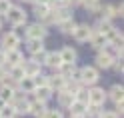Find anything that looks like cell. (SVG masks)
Instances as JSON below:
<instances>
[{
	"label": "cell",
	"mask_w": 124,
	"mask_h": 118,
	"mask_svg": "<svg viewBox=\"0 0 124 118\" xmlns=\"http://www.w3.org/2000/svg\"><path fill=\"white\" fill-rule=\"evenodd\" d=\"M18 88H20L22 92H34V82H32V78L24 76V78L18 82Z\"/></svg>",
	"instance_id": "25"
},
{
	"label": "cell",
	"mask_w": 124,
	"mask_h": 118,
	"mask_svg": "<svg viewBox=\"0 0 124 118\" xmlns=\"http://www.w3.org/2000/svg\"><path fill=\"white\" fill-rule=\"evenodd\" d=\"M10 0H0V16H6V12H8V8H10Z\"/></svg>",
	"instance_id": "32"
},
{
	"label": "cell",
	"mask_w": 124,
	"mask_h": 118,
	"mask_svg": "<svg viewBox=\"0 0 124 118\" xmlns=\"http://www.w3.org/2000/svg\"><path fill=\"white\" fill-rule=\"evenodd\" d=\"M0 44H2V50H16L18 48V44H20V36L16 32H4L2 34V40H0Z\"/></svg>",
	"instance_id": "3"
},
{
	"label": "cell",
	"mask_w": 124,
	"mask_h": 118,
	"mask_svg": "<svg viewBox=\"0 0 124 118\" xmlns=\"http://www.w3.org/2000/svg\"><path fill=\"white\" fill-rule=\"evenodd\" d=\"M4 106H6V102H2V100H0V110H2Z\"/></svg>",
	"instance_id": "43"
},
{
	"label": "cell",
	"mask_w": 124,
	"mask_h": 118,
	"mask_svg": "<svg viewBox=\"0 0 124 118\" xmlns=\"http://www.w3.org/2000/svg\"><path fill=\"white\" fill-rule=\"evenodd\" d=\"M48 12H50V8H48V6H44V4H34V14H36V16L40 18V20H42Z\"/></svg>",
	"instance_id": "29"
},
{
	"label": "cell",
	"mask_w": 124,
	"mask_h": 118,
	"mask_svg": "<svg viewBox=\"0 0 124 118\" xmlns=\"http://www.w3.org/2000/svg\"><path fill=\"white\" fill-rule=\"evenodd\" d=\"M110 68H114L116 72H120V74H122V60H120V58H118V60H114Z\"/></svg>",
	"instance_id": "36"
},
{
	"label": "cell",
	"mask_w": 124,
	"mask_h": 118,
	"mask_svg": "<svg viewBox=\"0 0 124 118\" xmlns=\"http://www.w3.org/2000/svg\"><path fill=\"white\" fill-rule=\"evenodd\" d=\"M34 94H36V100H40V102H46L50 96H52V90H50V86H38V88H34Z\"/></svg>",
	"instance_id": "14"
},
{
	"label": "cell",
	"mask_w": 124,
	"mask_h": 118,
	"mask_svg": "<svg viewBox=\"0 0 124 118\" xmlns=\"http://www.w3.org/2000/svg\"><path fill=\"white\" fill-rule=\"evenodd\" d=\"M86 106H88V104H82V102L74 100L72 104H70V114H76V116H84V114H86Z\"/></svg>",
	"instance_id": "22"
},
{
	"label": "cell",
	"mask_w": 124,
	"mask_h": 118,
	"mask_svg": "<svg viewBox=\"0 0 124 118\" xmlns=\"http://www.w3.org/2000/svg\"><path fill=\"white\" fill-rule=\"evenodd\" d=\"M74 100H76L74 94L66 92V90H60V92H58V104H60L62 108H70V104H72Z\"/></svg>",
	"instance_id": "12"
},
{
	"label": "cell",
	"mask_w": 124,
	"mask_h": 118,
	"mask_svg": "<svg viewBox=\"0 0 124 118\" xmlns=\"http://www.w3.org/2000/svg\"><path fill=\"white\" fill-rule=\"evenodd\" d=\"M90 44L94 46V48H100V50H102L104 46L108 44V38H106L104 34L96 32V30H92V34H90Z\"/></svg>",
	"instance_id": "10"
},
{
	"label": "cell",
	"mask_w": 124,
	"mask_h": 118,
	"mask_svg": "<svg viewBox=\"0 0 124 118\" xmlns=\"http://www.w3.org/2000/svg\"><path fill=\"white\" fill-rule=\"evenodd\" d=\"M60 60H62V64H74V60H76V50L70 48V46L62 48V50H60Z\"/></svg>",
	"instance_id": "11"
},
{
	"label": "cell",
	"mask_w": 124,
	"mask_h": 118,
	"mask_svg": "<svg viewBox=\"0 0 124 118\" xmlns=\"http://www.w3.org/2000/svg\"><path fill=\"white\" fill-rule=\"evenodd\" d=\"M100 114H102V110H100V106H94V104H88L86 106V114L88 118H100Z\"/></svg>",
	"instance_id": "27"
},
{
	"label": "cell",
	"mask_w": 124,
	"mask_h": 118,
	"mask_svg": "<svg viewBox=\"0 0 124 118\" xmlns=\"http://www.w3.org/2000/svg\"><path fill=\"white\" fill-rule=\"evenodd\" d=\"M46 102H40V100H32L30 102V106H28V114H32V116H36V118H44V114H46Z\"/></svg>",
	"instance_id": "7"
},
{
	"label": "cell",
	"mask_w": 124,
	"mask_h": 118,
	"mask_svg": "<svg viewBox=\"0 0 124 118\" xmlns=\"http://www.w3.org/2000/svg\"><path fill=\"white\" fill-rule=\"evenodd\" d=\"M12 98H14V90L8 88V86H0V100L6 102V104H10Z\"/></svg>",
	"instance_id": "23"
},
{
	"label": "cell",
	"mask_w": 124,
	"mask_h": 118,
	"mask_svg": "<svg viewBox=\"0 0 124 118\" xmlns=\"http://www.w3.org/2000/svg\"><path fill=\"white\" fill-rule=\"evenodd\" d=\"M2 66H6V56H4V50L0 48V68Z\"/></svg>",
	"instance_id": "39"
},
{
	"label": "cell",
	"mask_w": 124,
	"mask_h": 118,
	"mask_svg": "<svg viewBox=\"0 0 124 118\" xmlns=\"http://www.w3.org/2000/svg\"><path fill=\"white\" fill-rule=\"evenodd\" d=\"M54 12V16H56V24H60L62 20H68V18H72V12L68 6H64V8H58V10H52Z\"/></svg>",
	"instance_id": "19"
},
{
	"label": "cell",
	"mask_w": 124,
	"mask_h": 118,
	"mask_svg": "<svg viewBox=\"0 0 124 118\" xmlns=\"http://www.w3.org/2000/svg\"><path fill=\"white\" fill-rule=\"evenodd\" d=\"M80 6H84V8L90 10V12H100V4L96 2V0H82Z\"/></svg>",
	"instance_id": "28"
},
{
	"label": "cell",
	"mask_w": 124,
	"mask_h": 118,
	"mask_svg": "<svg viewBox=\"0 0 124 118\" xmlns=\"http://www.w3.org/2000/svg\"><path fill=\"white\" fill-rule=\"evenodd\" d=\"M44 118H62V112L60 110H46V114H44Z\"/></svg>",
	"instance_id": "34"
},
{
	"label": "cell",
	"mask_w": 124,
	"mask_h": 118,
	"mask_svg": "<svg viewBox=\"0 0 124 118\" xmlns=\"http://www.w3.org/2000/svg\"><path fill=\"white\" fill-rule=\"evenodd\" d=\"M44 60H46V50H42V52H38V54H32V62L34 64H44Z\"/></svg>",
	"instance_id": "31"
},
{
	"label": "cell",
	"mask_w": 124,
	"mask_h": 118,
	"mask_svg": "<svg viewBox=\"0 0 124 118\" xmlns=\"http://www.w3.org/2000/svg\"><path fill=\"white\" fill-rule=\"evenodd\" d=\"M6 18H8L10 24H14V26H22V24L26 22V12L22 10L20 6H10L8 12H6Z\"/></svg>",
	"instance_id": "1"
},
{
	"label": "cell",
	"mask_w": 124,
	"mask_h": 118,
	"mask_svg": "<svg viewBox=\"0 0 124 118\" xmlns=\"http://www.w3.org/2000/svg\"><path fill=\"white\" fill-rule=\"evenodd\" d=\"M22 68H24V76H28V78H34V76L40 74V66L34 64L32 60L30 62H22Z\"/></svg>",
	"instance_id": "13"
},
{
	"label": "cell",
	"mask_w": 124,
	"mask_h": 118,
	"mask_svg": "<svg viewBox=\"0 0 124 118\" xmlns=\"http://www.w3.org/2000/svg\"><path fill=\"white\" fill-rule=\"evenodd\" d=\"M46 66H52V68H58L62 64L60 60V52H46V60H44Z\"/></svg>",
	"instance_id": "17"
},
{
	"label": "cell",
	"mask_w": 124,
	"mask_h": 118,
	"mask_svg": "<svg viewBox=\"0 0 124 118\" xmlns=\"http://www.w3.org/2000/svg\"><path fill=\"white\" fill-rule=\"evenodd\" d=\"M52 2V0H36V4H44V6H48Z\"/></svg>",
	"instance_id": "40"
},
{
	"label": "cell",
	"mask_w": 124,
	"mask_h": 118,
	"mask_svg": "<svg viewBox=\"0 0 124 118\" xmlns=\"http://www.w3.org/2000/svg\"><path fill=\"white\" fill-rule=\"evenodd\" d=\"M26 2H34V4H36V0H26Z\"/></svg>",
	"instance_id": "44"
},
{
	"label": "cell",
	"mask_w": 124,
	"mask_h": 118,
	"mask_svg": "<svg viewBox=\"0 0 124 118\" xmlns=\"http://www.w3.org/2000/svg\"><path fill=\"white\" fill-rule=\"evenodd\" d=\"M112 62H114V60H112L110 56H106L104 52H100L98 56H96V66H98V68H110Z\"/></svg>",
	"instance_id": "21"
},
{
	"label": "cell",
	"mask_w": 124,
	"mask_h": 118,
	"mask_svg": "<svg viewBox=\"0 0 124 118\" xmlns=\"http://www.w3.org/2000/svg\"><path fill=\"white\" fill-rule=\"evenodd\" d=\"M94 30H96V32H100V34H104V36H108V34L114 30V26H112V22H110V20H102V18H100Z\"/></svg>",
	"instance_id": "18"
},
{
	"label": "cell",
	"mask_w": 124,
	"mask_h": 118,
	"mask_svg": "<svg viewBox=\"0 0 124 118\" xmlns=\"http://www.w3.org/2000/svg\"><path fill=\"white\" fill-rule=\"evenodd\" d=\"M46 34H48V30H46V26L40 24V22H36V24H30L28 30H26L28 40H44Z\"/></svg>",
	"instance_id": "4"
},
{
	"label": "cell",
	"mask_w": 124,
	"mask_h": 118,
	"mask_svg": "<svg viewBox=\"0 0 124 118\" xmlns=\"http://www.w3.org/2000/svg\"><path fill=\"white\" fill-rule=\"evenodd\" d=\"M28 50L32 52V54L42 52V50H44V44H42V40H28Z\"/></svg>",
	"instance_id": "26"
},
{
	"label": "cell",
	"mask_w": 124,
	"mask_h": 118,
	"mask_svg": "<svg viewBox=\"0 0 124 118\" xmlns=\"http://www.w3.org/2000/svg\"><path fill=\"white\" fill-rule=\"evenodd\" d=\"M98 82V68H94V66H84V68H80V84H96Z\"/></svg>",
	"instance_id": "2"
},
{
	"label": "cell",
	"mask_w": 124,
	"mask_h": 118,
	"mask_svg": "<svg viewBox=\"0 0 124 118\" xmlns=\"http://www.w3.org/2000/svg\"><path fill=\"white\" fill-rule=\"evenodd\" d=\"M122 108H124V102H116V110H120V112H122Z\"/></svg>",
	"instance_id": "41"
},
{
	"label": "cell",
	"mask_w": 124,
	"mask_h": 118,
	"mask_svg": "<svg viewBox=\"0 0 124 118\" xmlns=\"http://www.w3.org/2000/svg\"><path fill=\"white\" fill-rule=\"evenodd\" d=\"M16 114H14V108L10 106V104H6L2 110H0V118H14Z\"/></svg>",
	"instance_id": "30"
},
{
	"label": "cell",
	"mask_w": 124,
	"mask_h": 118,
	"mask_svg": "<svg viewBox=\"0 0 124 118\" xmlns=\"http://www.w3.org/2000/svg\"><path fill=\"white\" fill-rule=\"evenodd\" d=\"M100 118H118V114H116V112H102Z\"/></svg>",
	"instance_id": "38"
},
{
	"label": "cell",
	"mask_w": 124,
	"mask_h": 118,
	"mask_svg": "<svg viewBox=\"0 0 124 118\" xmlns=\"http://www.w3.org/2000/svg\"><path fill=\"white\" fill-rule=\"evenodd\" d=\"M70 118H86V116H76V114H70Z\"/></svg>",
	"instance_id": "42"
},
{
	"label": "cell",
	"mask_w": 124,
	"mask_h": 118,
	"mask_svg": "<svg viewBox=\"0 0 124 118\" xmlns=\"http://www.w3.org/2000/svg\"><path fill=\"white\" fill-rule=\"evenodd\" d=\"M4 56H6V62H8V68L10 66H18L24 62V56H22V52L16 48V50H6L4 52Z\"/></svg>",
	"instance_id": "8"
},
{
	"label": "cell",
	"mask_w": 124,
	"mask_h": 118,
	"mask_svg": "<svg viewBox=\"0 0 124 118\" xmlns=\"http://www.w3.org/2000/svg\"><path fill=\"white\" fill-rule=\"evenodd\" d=\"M46 86H50V90L54 92V90H64V86H66V80L62 78L60 74H56V76H46Z\"/></svg>",
	"instance_id": "9"
},
{
	"label": "cell",
	"mask_w": 124,
	"mask_h": 118,
	"mask_svg": "<svg viewBox=\"0 0 124 118\" xmlns=\"http://www.w3.org/2000/svg\"><path fill=\"white\" fill-rule=\"evenodd\" d=\"M106 100V92L98 86H92L88 90V104H94V106H102Z\"/></svg>",
	"instance_id": "5"
},
{
	"label": "cell",
	"mask_w": 124,
	"mask_h": 118,
	"mask_svg": "<svg viewBox=\"0 0 124 118\" xmlns=\"http://www.w3.org/2000/svg\"><path fill=\"white\" fill-rule=\"evenodd\" d=\"M58 28H60V32H64V34H70V32H74V28H76V22H74L72 18H68V20H62L60 24H58Z\"/></svg>",
	"instance_id": "24"
},
{
	"label": "cell",
	"mask_w": 124,
	"mask_h": 118,
	"mask_svg": "<svg viewBox=\"0 0 124 118\" xmlns=\"http://www.w3.org/2000/svg\"><path fill=\"white\" fill-rule=\"evenodd\" d=\"M58 68H60V72H58V74H60L62 78H64V80L72 78V74L76 72V64H60Z\"/></svg>",
	"instance_id": "20"
},
{
	"label": "cell",
	"mask_w": 124,
	"mask_h": 118,
	"mask_svg": "<svg viewBox=\"0 0 124 118\" xmlns=\"http://www.w3.org/2000/svg\"><path fill=\"white\" fill-rule=\"evenodd\" d=\"M8 78H10V80H14V82H20L22 78H24V68H22V64L10 66V68H8Z\"/></svg>",
	"instance_id": "15"
},
{
	"label": "cell",
	"mask_w": 124,
	"mask_h": 118,
	"mask_svg": "<svg viewBox=\"0 0 124 118\" xmlns=\"http://www.w3.org/2000/svg\"><path fill=\"white\" fill-rule=\"evenodd\" d=\"M32 82H34V88H38V86H44V84H46V76L38 74V76L32 78Z\"/></svg>",
	"instance_id": "33"
},
{
	"label": "cell",
	"mask_w": 124,
	"mask_h": 118,
	"mask_svg": "<svg viewBox=\"0 0 124 118\" xmlns=\"http://www.w3.org/2000/svg\"><path fill=\"white\" fill-rule=\"evenodd\" d=\"M74 38L78 42H86V40H90V34H92V28L88 26V24H76V28H74Z\"/></svg>",
	"instance_id": "6"
},
{
	"label": "cell",
	"mask_w": 124,
	"mask_h": 118,
	"mask_svg": "<svg viewBox=\"0 0 124 118\" xmlns=\"http://www.w3.org/2000/svg\"><path fill=\"white\" fill-rule=\"evenodd\" d=\"M96 2H98V0H96Z\"/></svg>",
	"instance_id": "46"
},
{
	"label": "cell",
	"mask_w": 124,
	"mask_h": 118,
	"mask_svg": "<svg viewBox=\"0 0 124 118\" xmlns=\"http://www.w3.org/2000/svg\"><path fill=\"white\" fill-rule=\"evenodd\" d=\"M122 2H118V4H114L112 6V14H114V16H122Z\"/></svg>",
	"instance_id": "35"
},
{
	"label": "cell",
	"mask_w": 124,
	"mask_h": 118,
	"mask_svg": "<svg viewBox=\"0 0 124 118\" xmlns=\"http://www.w3.org/2000/svg\"><path fill=\"white\" fill-rule=\"evenodd\" d=\"M0 26H2V20H0Z\"/></svg>",
	"instance_id": "45"
},
{
	"label": "cell",
	"mask_w": 124,
	"mask_h": 118,
	"mask_svg": "<svg viewBox=\"0 0 124 118\" xmlns=\"http://www.w3.org/2000/svg\"><path fill=\"white\" fill-rule=\"evenodd\" d=\"M106 94H108L114 102H122V98H124V88H122V84H114Z\"/></svg>",
	"instance_id": "16"
},
{
	"label": "cell",
	"mask_w": 124,
	"mask_h": 118,
	"mask_svg": "<svg viewBox=\"0 0 124 118\" xmlns=\"http://www.w3.org/2000/svg\"><path fill=\"white\" fill-rule=\"evenodd\" d=\"M6 76H8V72H6V66H2V68H0V82H4Z\"/></svg>",
	"instance_id": "37"
}]
</instances>
